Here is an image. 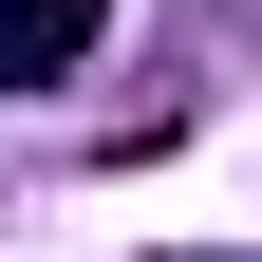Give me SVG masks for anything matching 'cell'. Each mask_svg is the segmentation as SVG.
Masks as SVG:
<instances>
[{
	"mask_svg": "<svg viewBox=\"0 0 262 262\" xmlns=\"http://www.w3.org/2000/svg\"><path fill=\"white\" fill-rule=\"evenodd\" d=\"M94 38H113V0H0V94H38V75H75Z\"/></svg>",
	"mask_w": 262,
	"mask_h": 262,
	"instance_id": "6da1fadb",
	"label": "cell"
}]
</instances>
